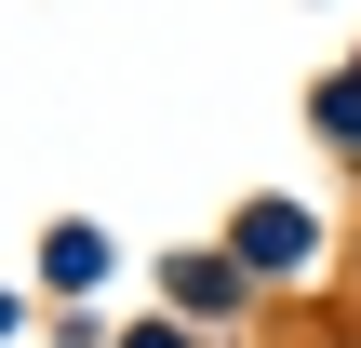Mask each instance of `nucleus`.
<instances>
[{"mask_svg": "<svg viewBox=\"0 0 361 348\" xmlns=\"http://www.w3.org/2000/svg\"><path fill=\"white\" fill-rule=\"evenodd\" d=\"M241 255H255V268H295V255H308V228H295V215H255V228H241Z\"/></svg>", "mask_w": 361, "mask_h": 348, "instance_id": "f257e3e1", "label": "nucleus"}]
</instances>
